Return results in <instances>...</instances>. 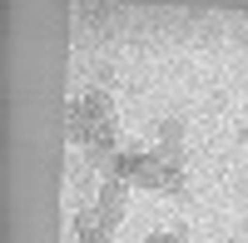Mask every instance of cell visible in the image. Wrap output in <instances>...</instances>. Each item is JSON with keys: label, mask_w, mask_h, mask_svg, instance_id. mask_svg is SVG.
<instances>
[{"label": "cell", "mask_w": 248, "mask_h": 243, "mask_svg": "<svg viewBox=\"0 0 248 243\" xmlns=\"http://www.w3.org/2000/svg\"><path fill=\"white\" fill-rule=\"evenodd\" d=\"M94 213H99V224H114V218L124 213V189L119 184H105V189H99V204H94Z\"/></svg>", "instance_id": "6da1fadb"}, {"label": "cell", "mask_w": 248, "mask_h": 243, "mask_svg": "<svg viewBox=\"0 0 248 243\" xmlns=\"http://www.w3.org/2000/svg\"><path fill=\"white\" fill-rule=\"evenodd\" d=\"M144 243H179V233H149Z\"/></svg>", "instance_id": "7a4b0ae2"}, {"label": "cell", "mask_w": 248, "mask_h": 243, "mask_svg": "<svg viewBox=\"0 0 248 243\" xmlns=\"http://www.w3.org/2000/svg\"><path fill=\"white\" fill-rule=\"evenodd\" d=\"M94 243H109V238H94Z\"/></svg>", "instance_id": "3957f363"}]
</instances>
